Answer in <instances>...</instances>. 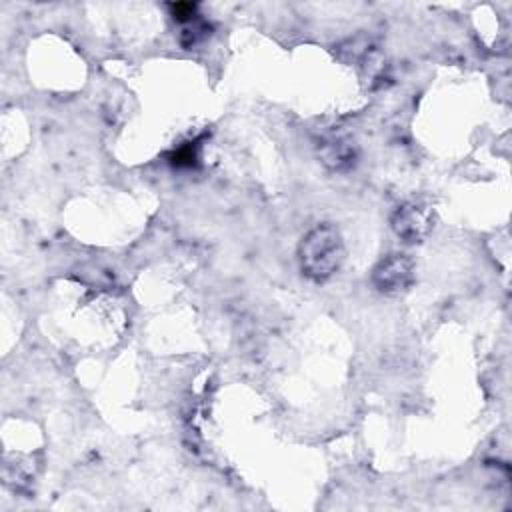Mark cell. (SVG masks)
Returning a JSON list of instances; mask_svg holds the SVG:
<instances>
[{"mask_svg":"<svg viewBox=\"0 0 512 512\" xmlns=\"http://www.w3.org/2000/svg\"><path fill=\"white\" fill-rule=\"evenodd\" d=\"M300 268L314 282L328 280L344 262V240L334 224H318L306 232L298 248Z\"/></svg>","mask_w":512,"mask_h":512,"instance_id":"obj_1","label":"cell"},{"mask_svg":"<svg viewBox=\"0 0 512 512\" xmlns=\"http://www.w3.org/2000/svg\"><path fill=\"white\" fill-rule=\"evenodd\" d=\"M374 286L390 296L406 292L414 282V262L408 254L394 252L382 258L372 270Z\"/></svg>","mask_w":512,"mask_h":512,"instance_id":"obj_2","label":"cell"},{"mask_svg":"<svg viewBox=\"0 0 512 512\" xmlns=\"http://www.w3.org/2000/svg\"><path fill=\"white\" fill-rule=\"evenodd\" d=\"M392 228L408 244L420 242L432 228V210L424 204H404L392 216Z\"/></svg>","mask_w":512,"mask_h":512,"instance_id":"obj_3","label":"cell"},{"mask_svg":"<svg viewBox=\"0 0 512 512\" xmlns=\"http://www.w3.org/2000/svg\"><path fill=\"white\" fill-rule=\"evenodd\" d=\"M320 156L324 158V162L334 168V170H342L348 168L354 162V142L344 136V134H330L328 138L322 140L320 144Z\"/></svg>","mask_w":512,"mask_h":512,"instance_id":"obj_4","label":"cell"}]
</instances>
